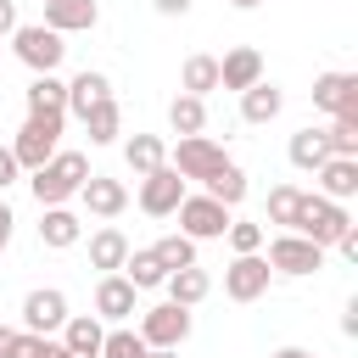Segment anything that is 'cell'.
Segmentation results:
<instances>
[{
  "mask_svg": "<svg viewBox=\"0 0 358 358\" xmlns=\"http://www.w3.org/2000/svg\"><path fill=\"white\" fill-rule=\"evenodd\" d=\"M84 179H90V157H84V151H56L50 162L34 168L28 185H34V201H39V207H62L67 196H78Z\"/></svg>",
  "mask_w": 358,
  "mask_h": 358,
  "instance_id": "1",
  "label": "cell"
},
{
  "mask_svg": "<svg viewBox=\"0 0 358 358\" xmlns=\"http://www.w3.org/2000/svg\"><path fill=\"white\" fill-rule=\"evenodd\" d=\"M62 129H67V112H28V123L17 129V140H11V157H17V168H39V162H50L56 157V140H62Z\"/></svg>",
  "mask_w": 358,
  "mask_h": 358,
  "instance_id": "2",
  "label": "cell"
},
{
  "mask_svg": "<svg viewBox=\"0 0 358 358\" xmlns=\"http://www.w3.org/2000/svg\"><path fill=\"white\" fill-rule=\"evenodd\" d=\"M11 50H17V62H22V67H34V73H56V67H62V56H67L62 34H56V28H45V22H17V28H11Z\"/></svg>",
  "mask_w": 358,
  "mask_h": 358,
  "instance_id": "3",
  "label": "cell"
},
{
  "mask_svg": "<svg viewBox=\"0 0 358 358\" xmlns=\"http://www.w3.org/2000/svg\"><path fill=\"white\" fill-rule=\"evenodd\" d=\"M352 218H347V201H330V196H302V207H296V218H291V229L296 235H308V241H319V246H336V235L347 229Z\"/></svg>",
  "mask_w": 358,
  "mask_h": 358,
  "instance_id": "4",
  "label": "cell"
},
{
  "mask_svg": "<svg viewBox=\"0 0 358 358\" xmlns=\"http://www.w3.org/2000/svg\"><path fill=\"white\" fill-rule=\"evenodd\" d=\"M268 268H274V274H291V280L319 274V268H324V246L308 241V235H296V229H285V235L268 241Z\"/></svg>",
  "mask_w": 358,
  "mask_h": 358,
  "instance_id": "5",
  "label": "cell"
},
{
  "mask_svg": "<svg viewBox=\"0 0 358 358\" xmlns=\"http://www.w3.org/2000/svg\"><path fill=\"white\" fill-rule=\"evenodd\" d=\"M168 162L179 168V179H185V185H190V179H196V185H207L229 157H224V145H218V140H207V134H179V145H173V157H168Z\"/></svg>",
  "mask_w": 358,
  "mask_h": 358,
  "instance_id": "6",
  "label": "cell"
},
{
  "mask_svg": "<svg viewBox=\"0 0 358 358\" xmlns=\"http://www.w3.org/2000/svg\"><path fill=\"white\" fill-rule=\"evenodd\" d=\"M173 218H179V235H190V241H218V235L229 229V207L213 201L207 190H201V196L185 190V201L173 207Z\"/></svg>",
  "mask_w": 358,
  "mask_h": 358,
  "instance_id": "7",
  "label": "cell"
},
{
  "mask_svg": "<svg viewBox=\"0 0 358 358\" xmlns=\"http://www.w3.org/2000/svg\"><path fill=\"white\" fill-rule=\"evenodd\" d=\"M268 280H274L268 257H263V252H241V257L224 268V296H229V302H257V296L268 291Z\"/></svg>",
  "mask_w": 358,
  "mask_h": 358,
  "instance_id": "8",
  "label": "cell"
},
{
  "mask_svg": "<svg viewBox=\"0 0 358 358\" xmlns=\"http://www.w3.org/2000/svg\"><path fill=\"white\" fill-rule=\"evenodd\" d=\"M185 336H190V308H179V302L140 308V341L145 347H179Z\"/></svg>",
  "mask_w": 358,
  "mask_h": 358,
  "instance_id": "9",
  "label": "cell"
},
{
  "mask_svg": "<svg viewBox=\"0 0 358 358\" xmlns=\"http://www.w3.org/2000/svg\"><path fill=\"white\" fill-rule=\"evenodd\" d=\"M179 201H185V179H179L173 162H162V168H151V173L140 179V213H151V218H173Z\"/></svg>",
  "mask_w": 358,
  "mask_h": 358,
  "instance_id": "10",
  "label": "cell"
},
{
  "mask_svg": "<svg viewBox=\"0 0 358 358\" xmlns=\"http://www.w3.org/2000/svg\"><path fill=\"white\" fill-rule=\"evenodd\" d=\"M313 106L330 117H358V73H319L313 78Z\"/></svg>",
  "mask_w": 358,
  "mask_h": 358,
  "instance_id": "11",
  "label": "cell"
},
{
  "mask_svg": "<svg viewBox=\"0 0 358 358\" xmlns=\"http://www.w3.org/2000/svg\"><path fill=\"white\" fill-rule=\"evenodd\" d=\"M62 319H67V296L56 285H39L22 296V330L28 336H50V330H62Z\"/></svg>",
  "mask_w": 358,
  "mask_h": 358,
  "instance_id": "12",
  "label": "cell"
},
{
  "mask_svg": "<svg viewBox=\"0 0 358 358\" xmlns=\"http://www.w3.org/2000/svg\"><path fill=\"white\" fill-rule=\"evenodd\" d=\"M134 313H140V291H134L123 274H101V285H95V319L123 324V319H134Z\"/></svg>",
  "mask_w": 358,
  "mask_h": 358,
  "instance_id": "13",
  "label": "cell"
},
{
  "mask_svg": "<svg viewBox=\"0 0 358 358\" xmlns=\"http://www.w3.org/2000/svg\"><path fill=\"white\" fill-rule=\"evenodd\" d=\"M78 201H84V213H95V218H117V213L129 207V185H123V179H106V173H90V179L78 185Z\"/></svg>",
  "mask_w": 358,
  "mask_h": 358,
  "instance_id": "14",
  "label": "cell"
},
{
  "mask_svg": "<svg viewBox=\"0 0 358 358\" xmlns=\"http://www.w3.org/2000/svg\"><path fill=\"white\" fill-rule=\"evenodd\" d=\"M313 179H319V196L352 201V196H358V157H324V162L313 168Z\"/></svg>",
  "mask_w": 358,
  "mask_h": 358,
  "instance_id": "15",
  "label": "cell"
},
{
  "mask_svg": "<svg viewBox=\"0 0 358 358\" xmlns=\"http://www.w3.org/2000/svg\"><path fill=\"white\" fill-rule=\"evenodd\" d=\"M78 235H84V218L62 201V207H39V241L50 246V252H67V246H78Z\"/></svg>",
  "mask_w": 358,
  "mask_h": 358,
  "instance_id": "16",
  "label": "cell"
},
{
  "mask_svg": "<svg viewBox=\"0 0 358 358\" xmlns=\"http://www.w3.org/2000/svg\"><path fill=\"white\" fill-rule=\"evenodd\" d=\"M95 22H101L95 0H45V28L56 34H90Z\"/></svg>",
  "mask_w": 358,
  "mask_h": 358,
  "instance_id": "17",
  "label": "cell"
},
{
  "mask_svg": "<svg viewBox=\"0 0 358 358\" xmlns=\"http://www.w3.org/2000/svg\"><path fill=\"white\" fill-rule=\"evenodd\" d=\"M257 78H263V56H257L252 45H235V50L218 62V90H235V95H241V90H252Z\"/></svg>",
  "mask_w": 358,
  "mask_h": 358,
  "instance_id": "18",
  "label": "cell"
},
{
  "mask_svg": "<svg viewBox=\"0 0 358 358\" xmlns=\"http://www.w3.org/2000/svg\"><path fill=\"white\" fill-rule=\"evenodd\" d=\"M123 257H129V235H123L117 224H101V229L90 235V268L117 274V268H123Z\"/></svg>",
  "mask_w": 358,
  "mask_h": 358,
  "instance_id": "19",
  "label": "cell"
},
{
  "mask_svg": "<svg viewBox=\"0 0 358 358\" xmlns=\"http://www.w3.org/2000/svg\"><path fill=\"white\" fill-rule=\"evenodd\" d=\"M101 319L95 313H67L62 319V347L67 352H78V358H101Z\"/></svg>",
  "mask_w": 358,
  "mask_h": 358,
  "instance_id": "20",
  "label": "cell"
},
{
  "mask_svg": "<svg viewBox=\"0 0 358 358\" xmlns=\"http://www.w3.org/2000/svg\"><path fill=\"white\" fill-rule=\"evenodd\" d=\"M280 106H285V95H280V84H268V78H257L252 90H241V117H246V123H274Z\"/></svg>",
  "mask_w": 358,
  "mask_h": 358,
  "instance_id": "21",
  "label": "cell"
},
{
  "mask_svg": "<svg viewBox=\"0 0 358 358\" xmlns=\"http://www.w3.org/2000/svg\"><path fill=\"white\" fill-rule=\"evenodd\" d=\"M106 95H112V78L95 73V67H84L78 78H67V112H78V117H84L95 101H106Z\"/></svg>",
  "mask_w": 358,
  "mask_h": 358,
  "instance_id": "22",
  "label": "cell"
},
{
  "mask_svg": "<svg viewBox=\"0 0 358 358\" xmlns=\"http://www.w3.org/2000/svg\"><path fill=\"white\" fill-rule=\"evenodd\" d=\"M162 285H168V302H179V308H196V302L213 291V280H207V268H201V263H190V268H173Z\"/></svg>",
  "mask_w": 358,
  "mask_h": 358,
  "instance_id": "23",
  "label": "cell"
},
{
  "mask_svg": "<svg viewBox=\"0 0 358 358\" xmlns=\"http://www.w3.org/2000/svg\"><path fill=\"white\" fill-rule=\"evenodd\" d=\"M84 134H90V145H112L117 134H123V112H117V101L106 95V101H95L90 112H84Z\"/></svg>",
  "mask_w": 358,
  "mask_h": 358,
  "instance_id": "24",
  "label": "cell"
},
{
  "mask_svg": "<svg viewBox=\"0 0 358 358\" xmlns=\"http://www.w3.org/2000/svg\"><path fill=\"white\" fill-rule=\"evenodd\" d=\"M123 280H129L134 291H157V285L168 280V268L157 263V252H151V246H140V252L129 246V257H123Z\"/></svg>",
  "mask_w": 358,
  "mask_h": 358,
  "instance_id": "25",
  "label": "cell"
},
{
  "mask_svg": "<svg viewBox=\"0 0 358 358\" xmlns=\"http://www.w3.org/2000/svg\"><path fill=\"white\" fill-rule=\"evenodd\" d=\"M123 162L134 168V179H145L151 168H162V162H168V145H162V134H134V140L123 145Z\"/></svg>",
  "mask_w": 358,
  "mask_h": 358,
  "instance_id": "26",
  "label": "cell"
},
{
  "mask_svg": "<svg viewBox=\"0 0 358 358\" xmlns=\"http://www.w3.org/2000/svg\"><path fill=\"white\" fill-rule=\"evenodd\" d=\"M179 90L207 101V90H218V56H185V67H179Z\"/></svg>",
  "mask_w": 358,
  "mask_h": 358,
  "instance_id": "27",
  "label": "cell"
},
{
  "mask_svg": "<svg viewBox=\"0 0 358 358\" xmlns=\"http://www.w3.org/2000/svg\"><path fill=\"white\" fill-rule=\"evenodd\" d=\"M22 95H28V112H67V84L56 73H34V84Z\"/></svg>",
  "mask_w": 358,
  "mask_h": 358,
  "instance_id": "28",
  "label": "cell"
},
{
  "mask_svg": "<svg viewBox=\"0 0 358 358\" xmlns=\"http://www.w3.org/2000/svg\"><path fill=\"white\" fill-rule=\"evenodd\" d=\"M168 129H173V134H201V129H207V101L179 90L173 106H168Z\"/></svg>",
  "mask_w": 358,
  "mask_h": 358,
  "instance_id": "29",
  "label": "cell"
},
{
  "mask_svg": "<svg viewBox=\"0 0 358 358\" xmlns=\"http://www.w3.org/2000/svg\"><path fill=\"white\" fill-rule=\"evenodd\" d=\"M324 157H330V140H324V129H296V134H291V168L313 173Z\"/></svg>",
  "mask_w": 358,
  "mask_h": 358,
  "instance_id": "30",
  "label": "cell"
},
{
  "mask_svg": "<svg viewBox=\"0 0 358 358\" xmlns=\"http://www.w3.org/2000/svg\"><path fill=\"white\" fill-rule=\"evenodd\" d=\"M201 190H207V196H213V201H224V207H229V213H235V207H241V201H246V173H241V168H235V162H224V168H218V173H213V179H207V185H201Z\"/></svg>",
  "mask_w": 358,
  "mask_h": 358,
  "instance_id": "31",
  "label": "cell"
},
{
  "mask_svg": "<svg viewBox=\"0 0 358 358\" xmlns=\"http://www.w3.org/2000/svg\"><path fill=\"white\" fill-rule=\"evenodd\" d=\"M302 185H274L268 190V224H280V229H291V218H296V207H302Z\"/></svg>",
  "mask_w": 358,
  "mask_h": 358,
  "instance_id": "32",
  "label": "cell"
},
{
  "mask_svg": "<svg viewBox=\"0 0 358 358\" xmlns=\"http://www.w3.org/2000/svg\"><path fill=\"white\" fill-rule=\"evenodd\" d=\"M151 252H157V263H162L168 274H173V268H190V263H196V241H190V235H162V241H157Z\"/></svg>",
  "mask_w": 358,
  "mask_h": 358,
  "instance_id": "33",
  "label": "cell"
},
{
  "mask_svg": "<svg viewBox=\"0 0 358 358\" xmlns=\"http://www.w3.org/2000/svg\"><path fill=\"white\" fill-rule=\"evenodd\" d=\"M151 347L140 341V330H129V324H117V330H106L101 336V358H145Z\"/></svg>",
  "mask_w": 358,
  "mask_h": 358,
  "instance_id": "34",
  "label": "cell"
},
{
  "mask_svg": "<svg viewBox=\"0 0 358 358\" xmlns=\"http://www.w3.org/2000/svg\"><path fill=\"white\" fill-rule=\"evenodd\" d=\"M324 140H330V157H358V117H336Z\"/></svg>",
  "mask_w": 358,
  "mask_h": 358,
  "instance_id": "35",
  "label": "cell"
},
{
  "mask_svg": "<svg viewBox=\"0 0 358 358\" xmlns=\"http://www.w3.org/2000/svg\"><path fill=\"white\" fill-rule=\"evenodd\" d=\"M229 246H235V257L241 252H263V224H246V218H229Z\"/></svg>",
  "mask_w": 358,
  "mask_h": 358,
  "instance_id": "36",
  "label": "cell"
},
{
  "mask_svg": "<svg viewBox=\"0 0 358 358\" xmlns=\"http://www.w3.org/2000/svg\"><path fill=\"white\" fill-rule=\"evenodd\" d=\"M17 358H78V352H67V347H62V341H50V336H28V330H22Z\"/></svg>",
  "mask_w": 358,
  "mask_h": 358,
  "instance_id": "37",
  "label": "cell"
},
{
  "mask_svg": "<svg viewBox=\"0 0 358 358\" xmlns=\"http://www.w3.org/2000/svg\"><path fill=\"white\" fill-rule=\"evenodd\" d=\"M336 252H341L347 263H358V224H347V229L336 235Z\"/></svg>",
  "mask_w": 358,
  "mask_h": 358,
  "instance_id": "38",
  "label": "cell"
},
{
  "mask_svg": "<svg viewBox=\"0 0 358 358\" xmlns=\"http://www.w3.org/2000/svg\"><path fill=\"white\" fill-rule=\"evenodd\" d=\"M17 347H22V330L17 324H0V358H17Z\"/></svg>",
  "mask_w": 358,
  "mask_h": 358,
  "instance_id": "39",
  "label": "cell"
},
{
  "mask_svg": "<svg viewBox=\"0 0 358 358\" xmlns=\"http://www.w3.org/2000/svg\"><path fill=\"white\" fill-rule=\"evenodd\" d=\"M17 173H22V168H17V157H11V145H0V190H6V185H11Z\"/></svg>",
  "mask_w": 358,
  "mask_h": 358,
  "instance_id": "40",
  "label": "cell"
},
{
  "mask_svg": "<svg viewBox=\"0 0 358 358\" xmlns=\"http://www.w3.org/2000/svg\"><path fill=\"white\" fill-rule=\"evenodd\" d=\"M17 28V0H0V39H11Z\"/></svg>",
  "mask_w": 358,
  "mask_h": 358,
  "instance_id": "41",
  "label": "cell"
},
{
  "mask_svg": "<svg viewBox=\"0 0 358 358\" xmlns=\"http://www.w3.org/2000/svg\"><path fill=\"white\" fill-rule=\"evenodd\" d=\"M151 6H157L162 17H185V11H190V0H151Z\"/></svg>",
  "mask_w": 358,
  "mask_h": 358,
  "instance_id": "42",
  "label": "cell"
},
{
  "mask_svg": "<svg viewBox=\"0 0 358 358\" xmlns=\"http://www.w3.org/2000/svg\"><path fill=\"white\" fill-rule=\"evenodd\" d=\"M11 224H17V218H11V207H6V201H0V252H6V246H11Z\"/></svg>",
  "mask_w": 358,
  "mask_h": 358,
  "instance_id": "43",
  "label": "cell"
},
{
  "mask_svg": "<svg viewBox=\"0 0 358 358\" xmlns=\"http://www.w3.org/2000/svg\"><path fill=\"white\" fill-rule=\"evenodd\" d=\"M274 358H313V352H308V347H280Z\"/></svg>",
  "mask_w": 358,
  "mask_h": 358,
  "instance_id": "44",
  "label": "cell"
},
{
  "mask_svg": "<svg viewBox=\"0 0 358 358\" xmlns=\"http://www.w3.org/2000/svg\"><path fill=\"white\" fill-rule=\"evenodd\" d=\"M145 358H179V347H151Z\"/></svg>",
  "mask_w": 358,
  "mask_h": 358,
  "instance_id": "45",
  "label": "cell"
},
{
  "mask_svg": "<svg viewBox=\"0 0 358 358\" xmlns=\"http://www.w3.org/2000/svg\"><path fill=\"white\" fill-rule=\"evenodd\" d=\"M229 6H241V11H252V6H263V0H229Z\"/></svg>",
  "mask_w": 358,
  "mask_h": 358,
  "instance_id": "46",
  "label": "cell"
}]
</instances>
